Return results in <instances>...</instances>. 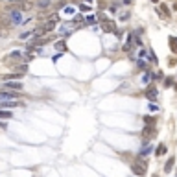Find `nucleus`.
<instances>
[{
	"mask_svg": "<svg viewBox=\"0 0 177 177\" xmlns=\"http://www.w3.org/2000/svg\"><path fill=\"white\" fill-rule=\"evenodd\" d=\"M8 19L11 24H20L22 22V11L19 8H9L8 9Z\"/></svg>",
	"mask_w": 177,
	"mask_h": 177,
	"instance_id": "obj_1",
	"label": "nucleus"
},
{
	"mask_svg": "<svg viewBox=\"0 0 177 177\" xmlns=\"http://www.w3.org/2000/svg\"><path fill=\"white\" fill-rule=\"evenodd\" d=\"M19 98L17 91H0V101H17Z\"/></svg>",
	"mask_w": 177,
	"mask_h": 177,
	"instance_id": "obj_2",
	"label": "nucleus"
},
{
	"mask_svg": "<svg viewBox=\"0 0 177 177\" xmlns=\"http://www.w3.org/2000/svg\"><path fill=\"white\" fill-rule=\"evenodd\" d=\"M146 164H148V162H144V161L133 162V164H131V170H133V173H135V175H138V177H142V175L146 173Z\"/></svg>",
	"mask_w": 177,
	"mask_h": 177,
	"instance_id": "obj_3",
	"label": "nucleus"
},
{
	"mask_svg": "<svg viewBox=\"0 0 177 177\" xmlns=\"http://www.w3.org/2000/svg\"><path fill=\"white\" fill-rule=\"evenodd\" d=\"M101 30H103L105 33H111V31H116V24L113 22V20H103V22H101Z\"/></svg>",
	"mask_w": 177,
	"mask_h": 177,
	"instance_id": "obj_4",
	"label": "nucleus"
},
{
	"mask_svg": "<svg viewBox=\"0 0 177 177\" xmlns=\"http://www.w3.org/2000/svg\"><path fill=\"white\" fill-rule=\"evenodd\" d=\"M4 88L6 91H20V88H22V83H20V81H6Z\"/></svg>",
	"mask_w": 177,
	"mask_h": 177,
	"instance_id": "obj_5",
	"label": "nucleus"
},
{
	"mask_svg": "<svg viewBox=\"0 0 177 177\" xmlns=\"http://www.w3.org/2000/svg\"><path fill=\"white\" fill-rule=\"evenodd\" d=\"M155 135H157V133H155V127H146L144 131H142V137H144L148 142H149V138H153Z\"/></svg>",
	"mask_w": 177,
	"mask_h": 177,
	"instance_id": "obj_6",
	"label": "nucleus"
},
{
	"mask_svg": "<svg viewBox=\"0 0 177 177\" xmlns=\"http://www.w3.org/2000/svg\"><path fill=\"white\" fill-rule=\"evenodd\" d=\"M56 24H57V20H46V22H44V26H43L44 33H46V31H52L54 28H56Z\"/></svg>",
	"mask_w": 177,
	"mask_h": 177,
	"instance_id": "obj_7",
	"label": "nucleus"
},
{
	"mask_svg": "<svg viewBox=\"0 0 177 177\" xmlns=\"http://www.w3.org/2000/svg\"><path fill=\"white\" fill-rule=\"evenodd\" d=\"M151 151H153V149H151V144L148 142V144H144V146H142V149H140V157H146V155H149Z\"/></svg>",
	"mask_w": 177,
	"mask_h": 177,
	"instance_id": "obj_8",
	"label": "nucleus"
},
{
	"mask_svg": "<svg viewBox=\"0 0 177 177\" xmlns=\"http://www.w3.org/2000/svg\"><path fill=\"white\" fill-rule=\"evenodd\" d=\"M157 94H159V91H157V88H153V87H149L148 91H146V96L149 100H155V98H157Z\"/></svg>",
	"mask_w": 177,
	"mask_h": 177,
	"instance_id": "obj_9",
	"label": "nucleus"
},
{
	"mask_svg": "<svg viewBox=\"0 0 177 177\" xmlns=\"http://www.w3.org/2000/svg\"><path fill=\"white\" fill-rule=\"evenodd\" d=\"M50 4H52V0H39V2H37V8L44 9V8H50Z\"/></svg>",
	"mask_w": 177,
	"mask_h": 177,
	"instance_id": "obj_10",
	"label": "nucleus"
},
{
	"mask_svg": "<svg viewBox=\"0 0 177 177\" xmlns=\"http://www.w3.org/2000/svg\"><path fill=\"white\" fill-rule=\"evenodd\" d=\"M170 48L172 52H177V37H170Z\"/></svg>",
	"mask_w": 177,
	"mask_h": 177,
	"instance_id": "obj_11",
	"label": "nucleus"
},
{
	"mask_svg": "<svg viewBox=\"0 0 177 177\" xmlns=\"http://www.w3.org/2000/svg\"><path fill=\"white\" fill-rule=\"evenodd\" d=\"M166 151H168V148H166L164 144H161V146L157 148V151H155V155H164Z\"/></svg>",
	"mask_w": 177,
	"mask_h": 177,
	"instance_id": "obj_12",
	"label": "nucleus"
},
{
	"mask_svg": "<svg viewBox=\"0 0 177 177\" xmlns=\"http://www.w3.org/2000/svg\"><path fill=\"white\" fill-rule=\"evenodd\" d=\"M151 78H153V76H151V72H146L144 76H142V83H144V85L149 83V81H151Z\"/></svg>",
	"mask_w": 177,
	"mask_h": 177,
	"instance_id": "obj_13",
	"label": "nucleus"
},
{
	"mask_svg": "<svg viewBox=\"0 0 177 177\" xmlns=\"http://www.w3.org/2000/svg\"><path fill=\"white\" fill-rule=\"evenodd\" d=\"M13 114H11V111H4V109H0V118H11Z\"/></svg>",
	"mask_w": 177,
	"mask_h": 177,
	"instance_id": "obj_14",
	"label": "nucleus"
},
{
	"mask_svg": "<svg viewBox=\"0 0 177 177\" xmlns=\"http://www.w3.org/2000/svg\"><path fill=\"white\" fill-rule=\"evenodd\" d=\"M56 48L59 52H65V41H57V43H56Z\"/></svg>",
	"mask_w": 177,
	"mask_h": 177,
	"instance_id": "obj_15",
	"label": "nucleus"
},
{
	"mask_svg": "<svg viewBox=\"0 0 177 177\" xmlns=\"http://www.w3.org/2000/svg\"><path fill=\"white\" fill-rule=\"evenodd\" d=\"M173 162H175L173 159H170V161L166 162V166H164V172H170V170H172V168H173Z\"/></svg>",
	"mask_w": 177,
	"mask_h": 177,
	"instance_id": "obj_16",
	"label": "nucleus"
},
{
	"mask_svg": "<svg viewBox=\"0 0 177 177\" xmlns=\"http://www.w3.org/2000/svg\"><path fill=\"white\" fill-rule=\"evenodd\" d=\"M161 11L164 13V17H170V9H168V6H164V4H162V6H161Z\"/></svg>",
	"mask_w": 177,
	"mask_h": 177,
	"instance_id": "obj_17",
	"label": "nucleus"
},
{
	"mask_svg": "<svg viewBox=\"0 0 177 177\" xmlns=\"http://www.w3.org/2000/svg\"><path fill=\"white\" fill-rule=\"evenodd\" d=\"M6 33H8V30H6V28H4V26H2V24H0V37H4V35H6Z\"/></svg>",
	"mask_w": 177,
	"mask_h": 177,
	"instance_id": "obj_18",
	"label": "nucleus"
},
{
	"mask_svg": "<svg viewBox=\"0 0 177 177\" xmlns=\"http://www.w3.org/2000/svg\"><path fill=\"white\" fill-rule=\"evenodd\" d=\"M94 22H96V19H94V17H87V24H94Z\"/></svg>",
	"mask_w": 177,
	"mask_h": 177,
	"instance_id": "obj_19",
	"label": "nucleus"
},
{
	"mask_svg": "<svg viewBox=\"0 0 177 177\" xmlns=\"http://www.w3.org/2000/svg\"><path fill=\"white\" fill-rule=\"evenodd\" d=\"M79 9H81V11H88V9H91V8H88L87 4H81V6H79Z\"/></svg>",
	"mask_w": 177,
	"mask_h": 177,
	"instance_id": "obj_20",
	"label": "nucleus"
},
{
	"mask_svg": "<svg viewBox=\"0 0 177 177\" xmlns=\"http://www.w3.org/2000/svg\"><path fill=\"white\" fill-rule=\"evenodd\" d=\"M144 122H146V124H153V116H146Z\"/></svg>",
	"mask_w": 177,
	"mask_h": 177,
	"instance_id": "obj_21",
	"label": "nucleus"
},
{
	"mask_svg": "<svg viewBox=\"0 0 177 177\" xmlns=\"http://www.w3.org/2000/svg\"><path fill=\"white\" fill-rule=\"evenodd\" d=\"M164 85H166V87H170V85H172V78H168V79L164 81Z\"/></svg>",
	"mask_w": 177,
	"mask_h": 177,
	"instance_id": "obj_22",
	"label": "nucleus"
},
{
	"mask_svg": "<svg viewBox=\"0 0 177 177\" xmlns=\"http://www.w3.org/2000/svg\"><path fill=\"white\" fill-rule=\"evenodd\" d=\"M0 127H6V124H4V122H0Z\"/></svg>",
	"mask_w": 177,
	"mask_h": 177,
	"instance_id": "obj_23",
	"label": "nucleus"
},
{
	"mask_svg": "<svg viewBox=\"0 0 177 177\" xmlns=\"http://www.w3.org/2000/svg\"><path fill=\"white\" fill-rule=\"evenodd\" d=\"M151 2H159V0H151Z\"/></svg>",
	"mask_w": 177,
	"mask_h": 177,
	"instance_id": "obj_24",
	"label": "nucleus"
}]
</instances>
